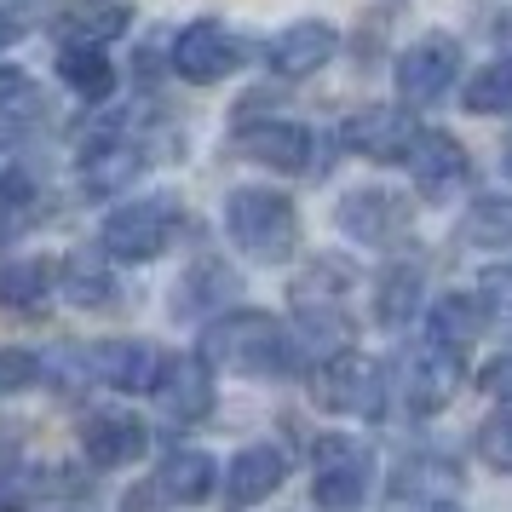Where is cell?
<instances>
[{
  "label": "cell",
  "mask_w": 512,
  "mask_h": 512,
  "mask_svg": "<svg viewBox=\"0 0 512 512\" xmlns=\"http://www.w3.org/2000/svg\"><path fill=\"white\" fill-rule=\"evenodd\" d=\"M466 173H472V156L449 133H420V144L409 150V179L426 196H449L455 185H466Z\"/></svg>",
  "instance_id": "19"
},
{
  "label": "cell",
  "mask_w": 512,
  "mask_h": 512,
  "mask_svg": "<svg viewBox=\"0 0 512 512\" xmlns=\"http://www.w3.org/2000/svg\"><path fill=\"white\" fill-rule=\"evenodd\" d=\"M501 167H507V179H512V139H507V156H501Z\"/></svg>",
  "instance_id": "39"
},
{
  "label": "cell",
  "mask_w": 512,
  "mask_h": 512,
  "mask_svg": "<svg viewBox=\"0 0 512 512\" xmlns=\"http://www.w3.org/2000/svg\"><path fill=\"white\" fill-rule=\"evenodd\" d=\"M35 380H41V357L35 351H0V397L24 392Z\"/></svg>",
  "instance_id": "36"
},
{
  "label": "cell",
  "mask_w": 512,
  "mask_h": 512,
  "mask_svg": "<svg viewBox=\"0 0 512 512\" xmlns=\"http://www.w3.org/2000/svg\"><path fill=\"white\" fill-rule=\"evenodd\" d=\"M225 231H231V242L248 259L282 265V259L300 248V213H294V202H288L282 190L248 185V190H231V202H225Z\"/></svg>",
  "instance_id": "2"
},
{
  "label": "cell",
  "mask_w": 512,
  "mask_h": 512,
  "mask_svg": "<svg viewBox=\"0 0 512 512\" xmlns=\"http://www.w3.org/2000/svg\"><path fill=\"white\" fill-rule=\"evenodd\" d=\"M144 449H150V432L121 409H98L81 420V455L93 466H133Z\"/></svg>",
  "instance_id": "16"
},
{
  "label": "cell",
  "mask_w": 512,
  "mask_h": 512,
  "mask_svg": "<svg viewBox=\"0 0 512 512\" xmlns=\"http://www.w3.org/2000/svg\"><path fill=\"white\" fill-rule=\"evenodd\" d=\"M461 495V466L443 455H409L386 484V512H449Z\"/></svg>",
  "instance_id": "7"
},
{
  "label": "cell",
  "mask_w": 512,
  "mask_h": 512,
  "mask_svg": "<svg viewBox=\"0 0 512 512\" xmlns=\"http://www.w3.org/2000/svg\"><path fill=\"white\" fill-rule=\"evenodd\" d=\"M58 75L70 81L81 98H110V87H116V70H110V58H104V47H64L58 52Z\"/></svg>",
  "instance_id": "25"
},
{
  "label": "cell",
  "mask_w": 512,
  "mask_h": 512,
  "mask_svg": "<svg viewBox=\"0 0 512 512\" xmlns=\"http://www.w3.org/2000/svg\"><path fill=\"white\" fill-rule=\"evenodd\" d=\"M288 478V461H282V449L271 443H248L231 466H225V507L231 512H248L259 501H271Z\"/></svg>",
  "instance_id": "15"
},
{
  "label": "cell",
  "mask_w": 512,
  "mask_h": 512,
  "mask_svg": "<svg viewBox=\"0 0 512 512\" xmlns=\"http://www.w3.org/2000/svg\"><path fill=\"white\" fill-rule=\"evenodd\" d=\"M242 64V41H236L225 24H213V18H196V24L179 29V41H173V70L196 81V87H213V81H225V75Z\"/></svg>",
  "instance_id": "11"
},
{
  "label": "cell",
  "mask_w": 512,
  "mask_h": 512,
  "mask_svg": "<svg viewBox=\"0 0 512 512\" xmlns=\"http://www.w3.org/2000/svg\"><path fill=\"white\" fill-rule=\"evenodd\" d=\"M87 369H93L110 392H156L162 357L144 346V340H104V346L87 351Z\"/></svg>",
  "instance_id": "17"
},
{
  "label": "cell",
  "mask_w": 512,
  "mask_h": 512,
  "mask_svg": "<svg viewBox=\"0 0 512 512\" xmlns=\"http://www.w3.org/2000/svg\"><path fill=\"white\" fill-rule=\"evenodd\" d=\"M478 380H484V392H489V397L512 403V351H507V357H495V363H489V369L478 374Z\"/></svg>",
  "instance_id": "37"
},
{
  "label": "cell",
  "mask_w": 512,
  "mask_h": 512,
  "mask_svg": "<svg viewBox=\"0 0 512 512\" xmlns=\"http://www.w3.org/2000/svg\"><path fill=\"white\" fill-rule=\"evenodd\" d=\"M213 489H219V466L202 449H173L162 461V472H156V495L179 501V507H202Z\"/></svg>",
  "instance_id": "21"
},
{
  "label": "cell",
  "mask_w": 512,
  "mask_h": 512,
  "mask_svg": "<svg viewBox=\"0 0 512 512\" xmlns=\"http://www.w3.org/2000/svg\"><path fill=\"white\" fill-rule=\"evenodd\" d=\"M478 311H484V300H466V294H443L438 305H432V340H443V346L466 351L472 340H478Z\"/></svg>",
  "instance_id": "26"
},
{
  "label": "cell",
  "mask_w": 512,
  "mask_h": 512,
  "mask_svg": "<svg viewBox=\"0 0 512 512\" xmlns=\"http://www.w3.org/2000/svg\"><path fill=\"white\" fill-rule=\"evenodd\" d=\"M179 202L173 196H133V202H121L110 219H104V254L110 259H127V265H144V259H156L173 242L179 231Z\"/></svg>",
  "instance_id": "4"
},
{
  "label": "cell",
  "mask_w": 512,
  "mask_h": 512,
  "mask_svg": "<svg viewBox=\"0 0 512 512\" xmlns=\"http://www.w3.org/2000/svg\"><path fill=\"white\" fill-rule=\"evenodd\" d=\"M461 98H466L472 116H501V110H512V52L495 58V64H484V70L466 81Z\"/></svg>",
  "instance_id": "27"
},
{
  "label": "cell",
  "mask_w": 512,
  "mask_h": 512,
  "mask_svg": "<svg viewBox=\"0 0 512 512\" xmlns=\"http://www.w3.org/2000/svg\"><path fill=\"white\" fill-rule=\"evenodd\" d=\"M455 392H461V351L426 334V340L403 357V397H409L415 415H438V409L455 403Z\"/></svg>",
  "instance_id": "6"
},
{
  "label": "cell",
  "mask_w": 512,
  "mask_h": 512,
  "mask_svg": "<svg viewBox=\"0 0 512 512\" xmlns=\"http://www.w3.org/2000/svg\"><path fill=\"white\" fill-rule=\"evenodd\" d=\"M334 47H340L334 24H323V18H300V24H288L277 41H271V70L288 75V81L317 75L328 58H334Z\"/></svg>",
  "instance_id": "18"
},
{
  "label": "cell",
  "mask_w": 512,
  "mask_h": 512,
  "mask_svg": "<svg viewBox=\"0 0 512 512\" xmlns=\"http://www.w3.org/2000/svg\"><path fill=\"white\" fill-rule=\"evenodd\" d=\"M35 495H41V478L29 466H6L0 472V512H29Z\"/></svg>",
  "instance_id": "35"
},
{
  "label": "cell",
  "mask_w": 512,
  "mask_h": 512,
  "mask_svg": "<svg viewBox=\"0 0 512 512\" xmlns=\"http://www.w3.org/2000/svg\"><path fill=\"white\" fill-rule=\"evenodd\" d=\"M29 213H35V185L24 173H0V236L24 231Z\"/></svg>",
  "instance_id": "32"
},
{
  "label": "cell",
  "mask_w": 512,
  "mask_h": 512,
  "mask_svg": "<svg viewBox=\"0 0 512 512\" xmlns=\"http://www.w3.org/2000/svg\"><path fill=\"white\" fill-rule=\"evenodd\" d=\"M478 300H484V311L501 328H512V265H489L478 277Z\"/></svg>",
  "instance_id": "33"
},
{
  "label": "cell",
  "mask_w": 512,
  "mask_h": 512,
  "mask_svg": "<svg viewBox=\"0 0 512 512\" xmlns=\"http://www.w3.org/2000/svg\"><path fill=\"white\" fill-rule=\"evenodd\" d=\"M202 357L213 369H231V374H294L300 369V340L265 317V311H231V317H213L208 334H202Z\"/></svg>",
  "instance_id": "1"
},
{
  "label": "cell",
  "mask_w": 512,
  "mask_h": 512,
  "mask_svg": "<svg viewBox=\"0 0 512 512\" xmlns=\"http://www.w3.org/2000/svg\"><path fill=\"white\" fill-rule=\"evenodd\" d=\"M242 156L277 167V173H305L311 167V133L300 121H259V127H242Z\"/></svg>",
  "instance_id": "20"
},
{
  "label": "cell",
  "mask_w": 512,
  "mask_h": 512,
  "mask_svg": "<svg viewBox=\"0 0 512 512\" xmlns=\"http://www.w3.org/2000/svg\"><path fill=\"white\" fill-rule=\"evenodd\" d=\"M75 173H81L87 196H116V190H127L144 173V150L133 139H121V133H93L81 144V167Z\"/></svg>",
  "instance_id": "14"
},
{
  "label": "cell",
  "mask_w": 512,
  "mask_h": 512,
  "mask_svg": "<svg viewBox=\"0 0 512 512\" xmlns=\"http://www.w3.org/2000/svg\"><path fill=\"white\" fill-rule=\"evenodd\" d=\"M35 110H41V98H35V87H29V75L0 70V133H18V127H29V121H35Z\"/></svg>",
  "instance_id": "31"
},
{
  "label": "cell",
  "mask_w": 512,
  "mask_h": 512,
  "mask_svg": "<svg viewBox=\"0 0 512 512\" xmlns=\"http://www.w3.org/2000/svg\"><path fill=\"white\" fill-rule=\"evenodd\" d=\"M58 271H64L58 288L70 294V305H81V311H104V305H116V277H110V265H104L98 254H70Z\"/></svg>",
  "instance_id": "23"
},
{
  "label": "cell",
  "mask_w": 512,
  "mask_h": 512,
  "mask_svg": "<svg viewBox=\"0 0 512 512\" xmlns=\"http://www.w3.org/2000/svg\"><path fill=\"white\" fill-rule=\"evenodd\" d=\"M294 311H300L305 340H323V346L346 351L340 340L351 334V323H346V277H340V265L305 271V277L294 282Z\"/></svg>",
  "instance_id": "10"
},
{
  "label": "cell",
  "mask_w": 512,
  "mask_h": 512,
  "mask_svg": "<svg viewBox=\"0 0 512 512\" xmlns=\"http://www.w3.org/2000/svg\"><path fill=\"white\" fill-rule=\"evenodd\" d=\"M501 35H507V41H512V18H507V29H501Z\"/></svg>",
  "instance_id": "40"
},
{
  "label": "cell",
  "mask_w": 512,
  "mask_h": 512,
  "mask_svg": "<svg viewBox=\"0 0 512 512\" xmlns=\"http://www.w3.org/2000/svg\"><path fill=\"white\" fill-rule=\"evenodd\" d=\"M415 144H420V127L409 116V104H374V110L346 121V150L369 156V162H409Z\"/></svg>",
  "instance_id": "12"
},
{
  "label": "cell",
  "mask_w": 512,
  "mask_h": 512,
  "mask_svg": "<svg viewBox=\"0 0 512 512\" xmlns=\"http://www.w3.org/2000/svg\"><path fill=\"white\" fill-rule=\"evenodd\" d=\"M236 294V277L225 271V265H213V259H202L196 271L185 277V288H179V311H213L219 300H231Z\"/></svg>",
  "instance_id": "30"
},
{
  "label": "cell",
  "mask_w": 512,
  "mask_h": 512,
  "mask_svg": "<svg viewBox=\"0 0 512 512\" xmlns=\"http://www.w3.org/2000/svg\"><path fill=\"white\" fill-rule=\"evenodd\" d=\"M478 455H484L489 466L512 472V415H489L484 426H478Z\"/></svg>",
  "instance_id": "34"
},
{
  "label": "cell",
  "mask_w": 512,
  "mask_h": 512,
  "mask_svg": "<svg viewBox=\"0 0 512 512\" xmlns=\"http://www.w3.org/2000/svg\"><path fill=\"white\" fill-rule=\"evenodd\" d=\"M317 403L334 409V415H351V420H374L386 409V369L363 357V351H334L323 369H317Z\"/></svg>",
  "instance_id": "5"
},
{
  "label": "cell",
  "mask_w": 512,
  "mask_h": 512,
  "mask_svg": "<svg viewBox=\"0 0 512 512\" xmlns=\"http://www.w3.org/2000/svg\"><path fill=\"white\" fill-rule=\"evenodd\" d=\"M374 484V455L363 438L351 432H323L311 443V501L328 512H346L357 507Z\"/></svg>",
  "instance_id": "3"
},
{
  "label": "cell",
  "mask_w": 512,
  "mask_h": 512,
  "mask_svg": "<svg viewBox=\"0 0 512 512\" xmlns=\"http://www.w3.org/2000/svg\"><path fill=\"white\" fill-rule=\"evenodd\" d=\"M455 75H461V41L455 35H420L397 58V93H403V104H432L455 87Z\"/></svg>",
  "instance_id": "8"
},
{
  "label": "cell",
  "mask_w": 512,
  "mask_h": 512,
  "mask_svg": "<svg viewBox=\"0 0 512 512\" xmlns=\"http://www.w3.org/2000/svg\"><path fill=\"white\" fill-rule=\"evenodd\" d=\"M213 363L208 357H167L162 380H156V403H162L167 420L179 426H196V420L213 415Z\"/></svg>",
  "instance_id": "13"
},
{
  "label": "cell",
  "mask_w": 512,
  "mask_h": 512,
  "mask_svg": "<svg viewBox=\"0 0 512 512\" xmlns=\"http://www.w3.org/2000/svg\"><path fill=\"white\" fill-rule=\"evenodd\" d=\"M466 242L472 248H512V196H484L466 213Z\"/></svg>",
  "instance_id": "29"
},
{
  "label": "cell",
  "mask_w": 512,
  "mask_h": 512,
  "mask_svg": "<svg viewBox=\"0 0 512 512\" xmlns=\"http://www.w3.org/2000/svg\"><path fill=\"white\" fill-rule=\"evenodd\" d=\"M420 311V265H386L374 282V317L386 328H403Z\"/></svg>",
  "instance_id": "24"
},
{
  "label": "cell",
  "mask_w": 512,
  "mask_h": 512,
  "mask_svg": "<svg viewBox=\"0 0 512 512\" xmlns=\"http://www.w3.org/2000/svg\"><path fill=\"white\" fill-rule=\"evenodd\" d=\"M18 35H24V24H18V18H6V12H0V47H12V41H18Z\"/></svg>",
  "instance_id": "38"
},
{
  "label": "cell",
  "mask_w": 512,
  "mask_h": 512,
  "mask_svg": "<svg viewBox=\"0 0 512 512\" xmlns=\"http://www.w3.org/2000/svg\"><path fill=\"white\" fill-rule=\"evenodd\" d=\"M340 219V231L351 242H363V248H392L409 236L415 225V213H409V196H397V190H351L346 202L334 208Z\"/></svg>",
  "instance_id": "9"
},
{
  "label": "cell",
  "mask_w": 512,
  "mask_h": 512,
  "mask_svg": "<svg viewBox=\"0 0 512 512\" xmlns=\"http://www.w3.org/2000/svg\"><path fill=\"white\" fill-rule=\"evenodd\" d=\"M127 29V6L121 0H75L70 12L58 18V35L64 47H104Z\"/></svg>",
  "instance_id": "22"
},
{
  "label": "cell",
  "mask_w": 512,
  "mask_h": 512,
  "mask_svg": "<svg viewBox=\"0 0 512 512\" xmlns=\"http://www.w3.org/2000/svg\"><path fill=\"white\" fill-rule=\"evenodd\" d=\"M47 294H52L47 259H18V265L0 271V305H12V311H29V305H41Z\"/></svg>",
  "instance_id": "28"
}]
</instances>
